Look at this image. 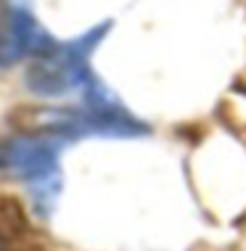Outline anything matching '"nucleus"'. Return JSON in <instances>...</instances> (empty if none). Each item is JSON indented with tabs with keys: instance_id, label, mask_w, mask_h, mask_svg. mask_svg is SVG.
<instances>
[{
	"instance_id": "1",
	"label": "nucleus",
	"mask_w": 246,
	"mask_h": 251,
	"mask_svg": "<svg viewBox=\"0 0 246 251\" xmlns=\"http://www.w3.org/2000/svg\"><path fill=\"white\" fill-rule=\"evenodd\" d=\"M109 29H111V22H101L74 40H66V43L56 40L45 53L29 61L24 72L27 90L40 98H64L72 93L82 96L98 79V74L90 66V58L95 48L106 40Z\"/></svg>"
},
{
	"instance_id": "2",
	"label": "nucleus",
	"mask_w": 246,
	"mask_h": 251,
	"mask_svg": "<svg viewBox=\"0 0 246 251\" xmlns=\"http://www.w3.org/2000/svg\"><path fill=\"white\" fill-rule=\"evenodd\" d=\"M64 140L40 132H22L0 140V177L29 185L32 206L48 217L61 193V151Z\"/></svg>"
},
{
	"instance_id": "3",
	"label": "nucleus",
	"mask_w": 246,
	"mask_h": 251,
	"mask_svg": "<svg viewBox=\"0 0 246 251\" xmlns=\"http://www.w3.org/2000/svg\"><path fill=\"white\" fill-rule=\"evenodd\" d=\"M56 37H51L40 26L27 0H11L5 13L0 16V69L32 61L45 53Z\"/></svg>"
},
{
	"instance_id": "4",
	"label": "nucleus",
	"mask_w": 246,
	"mask_h": 251,
	"mask_svg": "<svg viewBox=\"0 0 246 251\" xmlns=\"http://www.w3.org/2000/svg\"><path fill=\"white\" fill-rule=\"evenodd\" d=\"M0 251H3V241H0Z\"/></svg>"
}]
</instances>
